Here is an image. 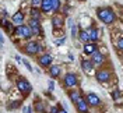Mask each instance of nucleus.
I'll use <instances>...</instances> for the list:
<instances>
[{
	"mask_svg": "<svg viewBox=\"0 0 123 113\" xmlns=\"http://www.w3.org/2000/svg\"><path fill=\"white\" fill-rule=\"evenodd\" d=\"M97 17L106 25H112L116 21V13L111 7H99L97 10Z\"/></svg>",
	"mask_w": 123,
	"mask_h": 113,
	"instance_id": "f257e3e1",
	"label": "nucleus"
},
{
	"mask_svg": "<svg viewBox=\"0 0 123 113\" xmlns=\"http://www.w3.org/2000/svg\"><path fill=\"white\" fill-rule=\"evenodd\" d=\"M95 80L101 84H106L111 83L113 80V70L109 66H104L101 68H97L95 71Z\"/></svg>",
	"mask_w": 123,
	"mask_h": 113,
	"instance_id": "f03ea898",
	"label": "nucleus"
},
{
	"mask_svg": "<svg viewBox=\"0 0 123 113\" xmlns=\"http://www.w3.org/2000/svg\"><path fill=\"white\" fill-rule=\"evenodd\" d=\"M23 50L25 54H28V56H37L38 53H41L43 50V45L42 43H39L38 41H27L25 42V45L23 46Z\"/></svg>",
	"mask_w": 123,
	"mask_h": 113,
	"instance_id": "7ed1b4c3",
	"label": "nucleus"
},
{
	"mask_svg": "<svg viewBox=\"0 0 123 113\" xmlns=\"http://www.w3.org/2000/svg\"><path fill=\"white\" fill-rule=\"evenodd\" d=\"M14 35L17 38H20V39H24V41H31L32 36H34V34H32V31H31L28 24H23V25L15 27Z\"/></svg>",
	"mask_w": 123,
	"mask_h": 113,
	"instance_id": "20e7f679",
	"label": "nucleus"
},
{
	"mask_svg": "<svg viewBox=\"0 0 123 113\" xmlns=\"http://www.w3.org/2000/svg\"><path fill=\"white\" fill-rule=\"evenodd\" d=\"M15 85H17V89L20 91V94L24 95V96L32 92V85L25 77H18L15 80Z\"/></svg>",
	"mask_w": 123,
	"mask_h": 113,
	"instance_id": "39448f33",
	"label": "nucleus"
},
{
	"mask_svg": "<svg viewBox=\"0 0 123 113\" xmlns=\"http://www.w3.org/2000/svg\"><path fill=\"white\" fill-rule=\"evenodd\" d=\"M78 85V77L76 73H66L63 75V87L67 88V89H73Z\"/></svg>",
	"mask_w": 123,
	"mask_h": 113,
	"instance_id": "423d86ee",
	"label": "nucleus"
},
{
	"mask_svg": "<svg viewBox=\"0 0 123 113\" xmlns=\"http://www.w3.org/2000/svg\"><path fill=\"white\" fill-rule=\"evenodd\" d=\"M28 25H30L31 31H32V34H34V36L43 38V35H45V31H43V28H42V24H41V21H37V20H32V18H30V20H28Z\"/></svg>",
	"mask_w": 123,
	"mask_h": 113,
	"instance_id": "0eeeda50",
	"label": "nucleus"
},
{
	"mask_svg": "<svg viewBox=\"0 0 123 113\" xmlns=\"http://www.w3.org/2000/svg\"><path fill=\"white\" fill-rule=\"evenodd\" d=\"M90 59H91V61L94 63V66H95L97 68L104 67V66L106 64V61H108V57L102 52H101V50H97V52L94 53Z\"/></svg>",
	"mask_w": 123,
	"mask_h": 113,
	"instance_id": "6e6552de",
	"label": "nucleus"
},
{
	"mask_svg": "<svg viewBox=\"0 0 123 113\" xmlns=\"http://www.w3.org/2000/svg\"><path fill=\"white\" fill-rule=\"evenodd\" d=\"M37 61H38V64L41 66V67L43 68H49L50 66H52V63H53V57H52V54H49V53H42V54H39L38 59H37Z\"/></svg>",
	"mask_w": 123,
	"mask_h": 113,
	"instance_id": "1a4fd4ad",
	"label": "nucleus"
},
{
	"mask_svg": "<svg viewBox=\"0 0 123 113\" xmlns=\"http://www.w3.org/2000/svg\"><path fill=\"white\" fill-rule=\"evenodd\" d=\"M81 68L87 75H92V74L95 75V71H97V68L94 66V63L91 61V59H83L81 60Z\"/></svg>",
	"mask_w": 123,
	"mask_h": 113,
	"instance_id": "9d476101",
	"label": "nucleus"
},
{
	"mask_svg": "<svg viewBox=\"0 0 123 113\" xmlns=\"http://www.w3.org/2000/svg\"><path fill=\"white\" fill-rule=\"evenodd\" d=\"M76 110H77V113H90V105H88L85 96H81V98L77 101Z\"/></svg>",
	"mask_w": 123,
	"mask_h": 113,
	"instance_id": "9b49d317",
	"label": "nucleus"
},
{
	"mask_svg": "<svg viewBox=\"0 0 123 113\" xmlns=\"http://www.w3.org/2000/svg\"><path fill=\"white\" fill-rule=\"evenodd\" d=\"M85 99H87V102H88L90 107H98V106H101V103H102L101 98L97 95V94H94V92L87 94V95H85Z\"/></svg>",
	"mask_w": 123,
	"mask_h": 113,
	"instance_id": "f8f14e48",
	"label": "nucleus"
},
{
	"mask_svg": "<svg viewBox=\"0 0 123 113\" xmlns=\"http://www.w3.org/2000/svg\"><path fill=\"white\" fill-rule=\"evenodd\" d=\"M24 20H25V13H24L23 10H18V11H17V13H14V14H13V17H11V23H14L15 27L23 25Z\"/></svg>",
	"mask_w": 123,
	"mask_h": 113,
	"instance_id": "ddd939ff",
	"label": "nucleus"
},
{
	"mask_svg": "<svg viewBox=\"0 0 123 113\" xmlns=\"http://www.w3.org/2000/svg\"><path fill=\"white\" fill-rule=\"evenodd\" d=\"M99 50L98 49V43H94V42H90V43H85L83 45V52H84L85 56H92L94 53Z\"/></svg>",
	"mask_w": 123,
	"mask_h": 113,
	"instance_id": "4468645a",
	"label": "nucleus"
},
{
	"mask_svg": "<svg viewBox=\"0 0 123 113\" xmlns=\"http://www.w3.org/2000/svg\"><path fill=\"white\" fill-rule=\"evenodd\" d=\"M88 34H90L91 42H94V43H97V42L101 39V31L98 30L97 27H94V25H91V27L88 28Z\"/></svg>",
	"mask_w": 123,
	"mask_h": 113,
	"instance_id": "2eb2a0df",
	"label": "nucleus"
},
{
	"mask_svg": "<svg viewBox=\"0 0 123 113\" xmlns=\"http://www.w3.org/2000/svg\"><path fill=\"white\" fill-rule=\"evenodd\" d=\"M52 25H53V30H63V27H64V18L62 15L55 14L52 17Z\"/></svg>",
	"mask_w": 123,
	"mask_h": 113,
	"instance_id": "dca6fc26",
	"label": "nucleus"
},
{
	"mask_svg": "<svg viewBox=\"0 0 123 113\" xmlns=\"http://www.w3.org/2000/svg\"><path fill=\"white\" fill-rule=\"evenodd\" d=\"M67 96H69V99L76 105L77 101L81 98V91L80 89H76V88H73V89H69L67 91Z\"/></svg>",
	"mask_w": 123,
	"mask_h": 113,
	"instance_id": "f3484780",
	"label": "nucleus"
},
{
	"mask_svg": "<svg viewBox=\"0 0 123 113\" xmlns=\"http://www.w3.org/2000/svg\"><path fill=\"white\" fill-rule=\"evenodd\" d=\"M42 15H43V13H42L41 8H37V7L30 8V18L37 20V21H41V20H42Z\"/></svg>",
	"mask_w": 123,
	"mask_h": 113,
	"instance_id": "a211bd4d",
	"label": "nucleus"
},
{
	"mask_svg": "<svg viewBox=\"0 0 123 113\" xmlns=\"http://www.w3.org/2000/svg\"><path fill=\"white\" fill-rule=\"evenodd\" d=\"M48 73H49V75H50V78H57V77H60L62 67L57 66V64H52L50 67L48 68Z\"/></svg>",
	"mask_w": 123,
	"mask_h": 113,
	"instance_id": "6ab92c4d",
	"label": "nucleus"
},
{
	"mask_svg": "<svg viewBox=\"0 0 123 113\" xmlns=\"http://www.w3.org/2000/svg\"><path fill=\"white\" fill-rule=\"evenodd\" d=\"M80 42H83V45L85 43H90L91 39H90V34H88V30H80L78 32V38H77Z\"/></svg>",
	"mask_w": 123,
	"mask_h": 113,
	"instance_id": "aec40b11",
	"label": "nucleus"
},
{
	"mask_svg": "<svg viewBox=\"0 0 123 113\" xmlns=\"http://www.w3.org/2000/svg\"><path fill=\"white\" fill-rule=\"evenodd\" d=\"M39 8L42 10L43 14H52V0H42Z\"/></svg>",
	"mask_w": 123,
	"mask_h": 113,
	"instance_id": "412c9836",
	"label": "nucleus"
},
{
	"mask_svg": "<svg viewBox=\"0 0 123 113\" xmlns=\"http://www.w3.org/2000/svg\"><path fill=\"white\" fill-rule=\"evenodd\" d=\"M34 110L35 113H46V105L43 101H39L37 99L35 101V103H34Z\"/></svg>",
	"mask_w": 123,
	"mask_h": 113,
	"instance_id": "4be33fe9",
	"label": "nucleus"
},
{
	"mask_svg": "<svg viewBox=\"0 0 123 113\" xmlns=\"http://www.w3.org/2000/svg\"><path fill=\"white\" fill-rule=\"evenodd\" d=\"M69 27L70 30H71V36L74 38H78V32H80V30H78V24H74V21L71 20V18H69Z\"/></svg>",
	"mask_w": 123,
	"mask_h": 113,
	"instance_id": "5701e85b",
	"label": "nucleus"
},
{
	"mask_svg": "<svg viewBox=\"0 0 123 113\" xmlns=\"http://www.w3.org/2000/svg\"><path fill=\"white\" fill-rule=\"evenodd\" d=\"M60 7H62V0H52V13L53 14L59 13Z\"/></svg>",
	"mask_w": 123,
	"mask_h": 113,
	"instance_id": "b1692460",
	"label": "nucleus"
},
{
	"mask_svg": "<svg viewBox=\"0 0 123 113\" xmlns=\"http://www.w3.org/2000/svg\"><path fill=\"white\" fill-rule=\"evenodd\" d=\"M3 28L6 30V32H7V34H13V35H14V31H15L14 23H7L4 27H3Z\"/></svg>",
	"mask_w": 123,
	"mask_h": 113,
	"instance_id": "393cba45",
	"label": "nucleus"
},
{
	"mask_svg": "<svg viewBox=\"0 0 123 113\" xmlns=\"http://www.w3.org/2000/svg\"><path fill=\"white\" fill-rule=\"evenodd\" d=\"M115 46H116V49H117V52L123 53V35H120V36L117 38Z\"/></svg>",
	"mask_w": 123,
	"mask_h": 113,
	"instance_id": "a878e982",
	"label": "nucleus"
},
{
	"mask_svg": "<svg viewBox=\"0 0 123 113\" xmlns=\"http://www.w3.org/2000/svg\"><path fill=\"white\" fill-rule=\"evenodd\" d=\"M20 105H21V101H10L7 103V109L8 110H10V109H17Z\"/></svg>",
	"mask_w": 123,
	"mask_h": 113,
	"instance_id": "bb28decb",
	"label": "nucleus"
},
{
	"mask_svg": "<svg viewBox=\"0 0 123 113\" xmlns=\"http://www.w3.org/2000/svg\"><path fill=\"white\" fill-rule=\"evenodd\" d=\"M53 36H55V39H60V38H63L64 36L63 30H53Z\"/></svg>",
	"mask_w": 123,
	"mask_h": 113,
	"instance_id": "cd10ccee",
	"label": "nucleus"
},
{
	"mask_svg": "<svg viewBox=\"0 0 123 113\" xmlns=\"http://www.w3.org/2000/svg\"><path fill=\"white\" fill-rule=\"evenodd\" d=\"M30 3H31V7L39 8V7H41V3H42V0H30Z\"/></svg>",
	"mask_w": 123,
	"mask_h": 113,
	"instance_id": "c85d7f7f",
	"label": "nucleus"
},
{
	"mask_svg": "<svg viewBox=\"0 0 123 113\" xmlns=\"http://www.w3.org/2000/svg\"><path fill=\"white\" fill-rule=\"evenodd\" d=\"M64 42H66V36L60 38V39H55V45H56V46H62Z\"/></svg>",
	"mask_w": 123,
	"mask_h": 113,
	"instance_id": "c756f323",
	"label": "nucleus"
},
{
	"mask_svg": "<svg viewBox=\"0 0 123 113\" xmlns=\"http://www.w3.org/2000/svg\"><path fill=\"white\" fill-rule=\"evenodd\" d=\"M59 109H60V107H57V106H50L48 113H59Z\"/></svg>",
	"mask_w": 123,
	"mask_h": 113,
	"instance_id": "7c9ffc66",
	"label": "nucleus"
},
{
	"mask_svg": "<svg viewBox=\"0 0 123 113\" xmlns=\"http://www.w3.org/2000/svg\"><path fill=\"white\" fill-rule=\"evenodd\" d=\"M120 94H122V92H120L119 89H115L113 92H112V96H113V99H117L119 96H120Z\"/></svg>",
	"mask_w": 123,
	"mask_h": 113,
	"instance_id": "2f4dec72",
	"label": "nucleus"
},
{
	"mask_svg": "<svg viewBox=\"0 0 123 113\" xmlns=\"http://www.w3.org/2000/svg\"><path fill=\"white\" fill-rule=\"evenodd\" d=\"M23 63H24V66H25V67L28 68L30 71H34V68H32V66L30 64V61H27V60H23Z\"/></svg>",
	"mask_w": 123,
	"mask_h": 113,
	"instance_id": "473e14b6",
	"label": "nucleus"
},
{
	"mask_svg": "<svg viewBox=\"0 0 123 113\" xmlns=\"http://www.w3.org/2000/svg\"><path fill=\"white\" fill-rule=\"evenodd\" d=\"M32 109H34V107H31V106H25V107H24V113H31Z\"/></svg>",
	"mask_w": 123,
	"mask_h": 113,
	"instance_id": "72a5a7b5",
	"label": "nucleus"
},
{
	"mask_svg": "<svg viewBox=\"0 0 123 113\" xmlns=\"http://www.w3.org/2000/svg\"><path fill=\"white\" fill-rule=\"evenodd\" d=\"M6 17H7V10L1 8V18H6Z\"/></svg>",
	"mask_w": 123,
	"mask_h": 113,
	"instance_id": "f704fd0d",
	"label": "nucleus"
},
{
	"mask_svg": "<svg viewBox=\"0 0 123 113\" xmlns=\"http://www.w3.org/2000/svg\"><path fill=\"white\" fill-rule=\"evenodd\" d=\"M53 87H55V83H53V81H49V89L52 91V89H53Z\"/></svg>",
	"mask_w": 123,
	"mask_h": 113,
	"instance_id": "c9c22d12",
	"label": "nucleus"
},
{
	"mask_svg": "<svg viewBox=\"0 0 123 113\" xmlns=\"http://www.w3.org/2000/svg\"><path fill=\"white\" fill-rule=\"evenodd\" d=\"M59 113H67V110H66V109H62V107H60V109H59Z\"/></svg>",
	"mask_w": 123,
	"mask_h": 113,
	"instance_id": "e433bc0d",
	"label": "nucleus"
},
{
	"mask_svg": "<svg viewBox=\"0 0 123 113\" xmlns=\"http://www.w3.org/2000/svg\"><path fill=\"white\" fill-rule=\"evenodd\" d=\"M120 59H122V61H123V53H122V57H120Z\"/></svg>",
	"mask_w": 123,
	"mask_h": 113,
	"instance_id": "4c0bfd02",
	"label": "nucleus"
},
{
	"mask_svg": "<svg viewBox=\"0 0 123 113\" xmlns=\"http://www.w3.org/2000/svg\"><path fill=\"white\" fill-rule=\"evenodd\" d=\"M62 1H67V0H62Z\"/></svg>",
	"mask_w": 123,
	"mask_h": 113,
	"instance_id": "58836bf2",
	"label": "nucleus"
}]
</instances>
